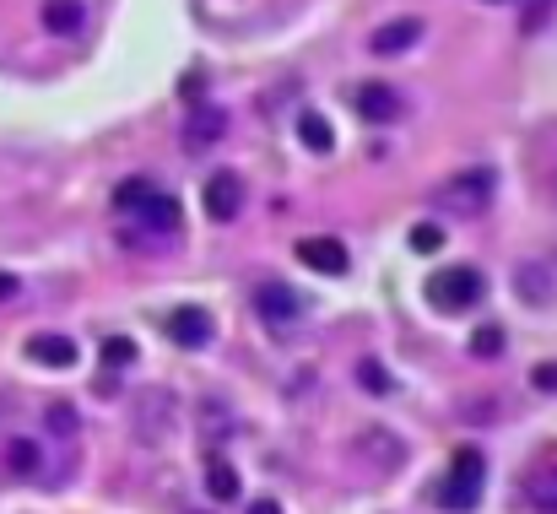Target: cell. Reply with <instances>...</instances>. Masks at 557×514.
Wrapping results in <instances>:
<instances>
[{"label": "cell", "mask_w": 557, "mask_h": 514, "mask_svg": "<svg viewBox=\"0 0 557 514\" xmlns=\"http://www.w3.org/2000/svg\"><path fill=\"white\" fill-rule=\"evenodd\" d=\"M357 114L374 120V125H390V120H401V114H406V103H401V92H395V87L363 82V87H357Z\"/></svg>", "instance_id": "7"}, {"label": "cell", "mask_w": 557, "mask_h": 514, "mask_svg": "<svg viewBox=\"0 0 557 514\" xmlns=\"http://www.w3.org/2000/svg\"><path fill=\"white\" fill-rule=\"evenodd\" d=\"M503 341H509V336H503V325H498V320H487V325H476L471 352H476V358H503Z\"/></svg>", "instance_id": "19"}, {"label": "cell", "mask_w": 557, "mask_h": 514, "mask_svg": "<svg viewBox=\"0 0 557 514\" xmlns=\"http://www.w3.org/2000/svg\"><path fill=\"white\" fill-rule=\"evenodd\" d=\"M114 212L147 222V228H163V233L179 228V201L168 190H157L152 179H125V184H119V190H114Z\"/></svg>", "instance_id": "1"}, {"label": "cell", "mask_w": 557, "mask_h": 514, "mask_svg": "<svg viewBox=\"0 0 557 514\" xmlns=\"http://www.w3.org/2000/svg\"><path fill=\"white\" fill-rule=\"evenodd\" d=\"M525 487L541 509H557V444H547V450L525 466Z\"/></svg>", "instance_id": "8"}, {"label": "cell", "mask_w": 557, "mask_h": 514, "mask_svg": "<svg viewBox=\"0 0 557 514\" xmlns=\"http://www.w3.org/2000/svg\"><path fill=\"white\" fill-rule=\"evenodd\" d=\"M298 260L320 276H347V266H352V255H347L341 239H298Z\"/></svg>", "instance_id": "6"}, {"label": "cell", "mask_w": 557, "mask_h": 514, "mask_svg": "<svg viewBox=\"0 0 557 514\" xmlns=\"http://www.w3.org/2000/svg\"><path fill=\"white\" fill-rule=\"evenodd\" d=\"M44 423H49V433H60V439H76V428H82V423H76V412H71L65 401L49 406V412H44Z\"/></svg>", "instance_id": "22"}, {"label": "cell", "mask_w": 557, "mask_h": 514, "mask_svg": "<svg viewBox=\"0 0 557 514\" xmlns=\"http://www.w3.org/2000/svg\"><path fill=\"white\" fill-rule=\"evenodd\" d=\"M482 477H487L482 455H476V450H455V460H449V482H460V487H476V493H482Z\"/></svg>", "instance_id": "16"}, {"label": "cell", "mask_w": 557, "mask_h": 514, "mask_svg": "<svg viewBox=\"0 0 557 514\" xmlns=\"http://www.w3.org/2000/svg\"><path fill=\"white\" fill-rule=\"evenodd\" d=\"M255 309H260V320H271V325H293L298 320V293L287 282H260Z\"/></svg>", "instance_id": "9"}, {"label": "cell", "mask_w": 557, "mask_h": 514, "mask_svg": "<svg viewBox=\"0 0 557 514\" xmlns=\"http://www.w3.org/2000/svg\"><path fill=\"white\" fill-rule=\"evenodd\" d=\"M357 385H363V390H374V395H390V390H395V379L384 374V363L363 358V363H357Z\"/></svg>", "instance_id": "20"}, {"label": "cell", "mask_w": 557, "mask_h": 514, "mask_svg": "<svg viewBox=\"0 0 557 514\" xmlns=\"http://www.w3.org/2000/svg\"><path fill=\"white\" fill-rule=\"evenodd\" d=\"M476 504H482V493H476V487H460V482H444L439 487V509H449V514H471Z\"/></svg>", "instance_id": "18"}, {"label": "cell", "mask_w": 557, "mask_h": 514, "mask_svg": "<svg viewBox=\"0 0 557 514\" xmlns=\"http://www.w3.org/2000/svg\"><path fill=\"white\" fill-rule=\"evenodd\" d=\"M487 6H503V0H487Z\"/></svg>", "instance_id": "28"}, {"label": "cell", "mask_w": 557, "mask_h": 514, "mask_svg": "<svg viewBox=\"0 0 557 514\" xmlns=\"http://www.w3.org/2000/svg\"><path fill=\"white\" fill-rule=\"evenodd\" d=\"M28 358L44 363V368H71V363H76V341H71V336H55V331L28 336Z\"/></svg>", "instance_id": "12"}, {"label": "cell", "mask_w": 557, "mask_h": 514, "mask_svg": "<svg viewBox=\"0 0 557 514\" xmlns=\"http://www.w3.org/2000/svg\"><path fill=\"white\" fill-rule=\"evenodd\" d=\"M244 514H282V504H276V498H249Z\"/></svg>", "instance_id": "27"}, {"label": "cell", "mask_w": 557, "mask_h": 514, "mask_svg": "<svg viewBox=\"0 0 557 514\" xmlns=\"http://www.w3.org/2000/svg\"><path fill=\"white\" fill-rule=\"evenodd\" d=\"M17 293H22V282H17V276H11V271H0V303H11Z\"/></svg>", "instance_id": "26"}, {"label": "cell", "mask_w": 557, "mask_h": 514, "mask_svg": "<svg viewBox=\"0 0 557 514\" xmlns=\"http://www.w3.org/2000/svg\"><path fill=\"white\" fill-rule=\"evenodd\" d=\"M206 487H211V498H222V504L244 493V487H238V471L228 466V460H211V471H206Z\"/></svg>", "instance_id": "17"}, {"label": "cell", "mask_w": 557, "mask_h": 514, "mask_svg": "<svg viewBox=\"0 0 557 514\" xmlns=\"http://www.w3.org/2000/svg\"><path fill=\"white\" fill-rule=\"evenodd\" d=\"M417 38H422V17H390L384 28H374L368 49H374V55H401V49H411Z\"/></svg>", "instance_id": "11"}, {"label": "cell", "mask_w": 557, "mask_h": 514, "mask_svg": "<svg viewBox=\"0 0 557 514\" xmlns=\"http://www.w3.org/2000/svg\"><path fill=\"white\" fill-rule=\"evenodd\" d=\"M552 6H557V0H525V22H520V28H525V33H536L541 22L552 17Z\"/></svg>", "instance_id": "24"}, {"label": "cell", "mask_w": 557, "mask_h": 514, "mask_svg": "<svg viewBox=\"0 0 557 514\" xmlns=\"http://www.w3.org/2000/svg\"><path fill=\"white\" fill-rule=\"evenodd\" d=\"M530 385H536V390H557V363H541L536 374H530Z\"/></svg>", "instance_id": "25"}, {"label": "cell", "mask_w": 557, "mask_h": 514, "mask_svg": "<svg viewBox=\"0 0 557 514\" xmlns=\"http://www.w3.org/2000/svg\"><path fill=\"white\" fill-rule=\"evenodd\" d=\"M38 466H44V450H38L33 439H11L6 444V471L11 477H38Z\"/></svg>", "instance_id": "14"}, {"label": "cell", "mask_w": 557, "mask_h": 514, "mask_svg": "<svg viewBox=\"0 0 557 514\" xmlns=\"http://www.w3.org/2000/svg\"><path fill=\"white\" fill-rule=\"evenodd\" d=\"M44 28L55 38L76 33V28H82V6H76V0H44Z\"/></svg>", "instance_id": "15"}, {"label": "cell", "mask_w": 557, "mask_h": 514, "mask_svg": "<svg viewBox=\"0 0 557 514\" xmlns=\"http://www.w3.org/2000/svg\"><path fill=\"white\" fill-rule=\"evenodd\" d=\"M163 331H168V341H174V347L201 352V347H211L217 325H211V314H206V309H174V314L163 320Z\"/></svg>", "instance_id": "5"}, {"label": "cell", "mask_w": 557, "mask_h": 514, "mask_svg": "<svg viewBox=\"0 0 557 514\" xmlns=\"http://www.w3.org/2000/svg\"><path fill=\"white\" fill-rule=\"evenodd\" d=\"M201 201H206V217L211 222H233L238 212H244V179H238L233 168H217V174L206 179Z\"/></svg>", "instance_id": "4"}, {"label": "cell", "mask_w": 557, "mask_h": 514, "mask_svg": "<svg viewBox=\"0 0 557 514\" xmlns=\"http://www.w3.org/2000/svg\"><path fill=\"white\" fill-rule=\"evenodd\" d=\"M222 130H228V114L217 103H195L184 120V147H211V141H222Z\"/></svg>", "instance_id": "10"}, {"label": "cell", "mask_w": 557, "mask_h": 514, "mask_svg": "<svg viewBox=\"0 0 557 514\" xmlns=\"http://www.w3.org/2000/svg\"><path fill=\"white\" fill-rule=\"evenodd\" d=\"M411 249H417V255H439V249H444V228H439V222H417V228H411Z\"/></svg>", "instance_id": "21"}, {"label": "cell", "mask_w": 557, "mask_h": 514, "mask_svg": "<svg viewBox=\"0 0 557 514\" xmlns=\"http://www.w3.org/2000/svg\"><path fill=\"white\" fill-rule=\"evenodd\" d=\"M487 298V276L476 266H444L428 276V303L444 314H460V309H476Z\"/></svg>", "instance_id": "2"}, {"label": "cell", "mask_w": 557, "mask_h": 514, "mask_svg": "<svg viewBox=\"0 0 557 514\" xmlns=\"http://www.w3.org/2000/svg\"><path fill=\"white\" fill-rule=\"evenodd\" d=\"M493 190H498V179L487 174V168H471V174H460V179H449L444 190H433V206H439L444 217H482L487 206H493Z\"/></svg>", "instance_id": "3"}, {"label": "cell", "mask_w": 557, "mask_h": 514, "mask_svg": "<svg viewBox=\"0 0 557 514\" xmlns=\"http://www.w3.org/2000/svg\"><path fill=\"white\" fill-rule=\"evenodd\" d=\"M298 141L309 152H330V147H336V130H330V120H325L320 109H303L298 114Z\"/></svg>", "instance_id": "13"}, {"label": "cell", "mask_w": 557, "mask_h": 514, "mask_svg": "<svg viewBox=\"0 0 557 514\" xmlns=\"http://www.w3.org/2000/svg\"><path fill=\"white\" fill-rule=\"evenodd\" d=\"M103 363H109V368L136 363V341H130V336H109V341H103Z\"/></svg>", "instance_id": "23"}]
</instances>
